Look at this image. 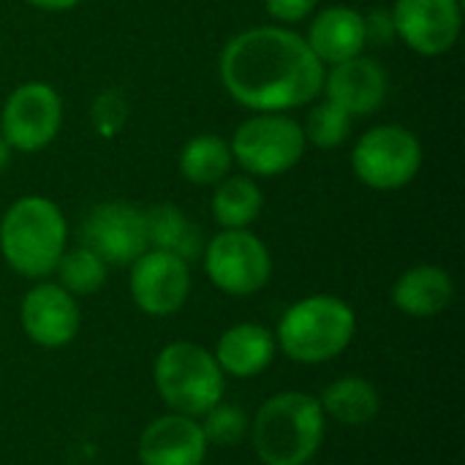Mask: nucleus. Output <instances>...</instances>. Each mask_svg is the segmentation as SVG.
Returning <instances> with one entry per match:
<instances>
[{
    "label": "nucleus",
    "mask_w": 465,
    "mask_h": 465,
    "mask_svg": "<svg viewBox=\"0 0 465 465\" xmlns=\"http://www.w3.org/2000/svg\"><path fill=\"white\" fill-rule=\"evenodd\" d=\"M305 41L324 65L351 60L362 54V49L368 46L365 16L349 5H330L313 16Z\"/></svg>",
    "instance_id": "16"
},
{
    "label": "nucleus",
    "mask_w": 465,
    "mask_h": 465,
    "mask_svg": "<svg viewBox=\"0 0 465 465\" xmlns=\"http://www.w3.org/2000/svg\"><path fill=\"white\" fill-rule=\"evenodd\" d=\"M455 300V281L436 264H417L406 270L392 286V305L411 319H433Z\"/></svg>",
    "instance_id": "18"
},
{
    "label": "nucleus",
    "mask_w": 465,
    "mask_h": 465,
    "mask_svg": "<svg viewBox=\"0 0 465 465\" xmlns=\"http://www.w3.org/2000/svg\"><path fill=\"white\" fill-rule=\"evenodd\" d=\"M19 324L25 335L41 349L68 346L82 324L76 297L60 283H35L19 305Z\"/></svg>",
    "instance_id": "13"
},
{
    "label": "nucleus",
    "mask_w": 465,
    "mask_h": 465,
    "mask_svg": "<svg viewBox=\"0 0 465 465\" xmlns=\"http://www.w3.org/2000/svg\"><path fill=\"white\" fill-rule=\"evenodd\" d=\"M351 114L346 109H341L338 104L332 101H319L311 112H308V120L302 125V134H305V142L316 144L319 150H332V147H341L349 134H351Z\"/></svg>",
    "instance_id": "24"
},
{
    "label": "nucleus",
    "mask_w": 465,
    "mask_h": 465,
    "mask_svg": "<svg viewBox=\"0 0 465 465\" xmlns=\"http://www.w3.org/2000/svg\"><path fill=\"white\" fill-rule=\"evenodd\" d=\"M68 240L63 210L46 196L16 199L0 221V253L5 264L30 281L54 272Z\"/></svg>",
    "instance_id": "2"
},
{
    "label": "nucleus",
    "mask_w": 465,
    "mask_h": 465,
    "mask_svg": "<svg viewBox=\"0 0 465 465\" xmlns=\"http://www.w3.org/2000/svg\"><path fill=\"white\" fill-rule=\"evenodd\" d=\"M63 101L46 82H25L11 90L0 112V136L19 153L44 150L60 131Z\"/></svg>",
    "instance_id": "9"
},
{
    "label": "nucleus",
    "mask_w": 465,
    "mask_h": 465,
    "mask_svg": "<svg viewBox=\"0 0 465 465\" xmlns=\"http://www.w3.org/2000/svg\"><path fill=\"white\" fill-rule=\"evenodd\" d=\"M202 433L207 439V444H218V447H234L245 439L248 433V417L242 414V409L232 406V403H218L204 414L202 422Z\"/></svg>",
    "instance_id": "25"
},
{
    "label": "nucleus",
    "mask_w": 465,
    "mask_h": 465,
    "mask_svg": "<svg viewBox=\"0 0 465 465\" xmlns=\"http://www.w3.org/2000/svg\"><path fill=\"white\" fill-rule=\"evenodd\" d=\"M153 381L174 414L193 420L218 406L226 392V376L213 351L191 341H174L161 349L153 365Z\"/></svg>",
    "instance_id": "5"
},
{
    "label": "nucleus",
    "mask_w": 465,
    "mask_h": 465,
    "mask_svg": "<svg viewBox=\"0 0 465 465\" xmlns=\"http://www.w3.org/2000/svg\"><path fill=\"white\" fill-rule=\"evenodd\" d=\"M324 417H332L341 425H368L376 420L379 409H381V398L379 390L362 379V376H343L335 384H330L324 390V395L319 398Z\"/></svg>",
    "instance_id": "20"
},
{
    "label": "nucleus",
    "mask_w": 465,
    "mask_h": 465,
    "mask_svg": "<svg viewBox=\"0 0 465 465\" xmlns=\"http://www.w3.org/2000/svg\"><path fill=\"white\" fill-rule=\"evenodd\" d=\"M232 158L253 177H281L305 155V134L286 112H256L234 131Z\"/></svg>",
    "instance_id": "6"
},
{
    "label": "nucleus",
    "mask_w": 465,
    "mask_h": 465,
    "mask_svg": "<svg viewBox=\"0 0 465 465\" xmlns=\"http://www.w3.org/2000/svg\"><path fill=\"white\" fill-rule=\"evenodd\" d=\"M128 117V101L120 90H104L95 104H93V125L98 128V134L104 136H114L123 131Z\"/></svg>",
    "instance_id": "26"
},
{
    "label": "nucleus",
    "mask_w": 465,
    "mask_h": 465,
    "mask_svg": "<svg viewBox=\"0 0 465 465\" xmlns=\"http://www.w3.org/2000/svg\"><path fill=\"white\" fill-rule=\"evenodd\" d=\"M365 16V41L368 44H379V46H387L392 38H395V22H392V11H371V14H362Z\"/></svg>",
    "instance_id": "27"
},
{
    "label": "nucleus",
    "mask_w": 465,
    "mask_h": 465,
    "mask_svg": "<svg viewBox=\"0 0 465 465\" xmlns=\"http://www.w3.org/2000/svg\"><path fill=\"white\" fill-rule=\"evenodd\" d=\"M387 87H390L387 71L373 57L357 54L324 71L322 93L327 95V101L338 104L351 117H365L384 104Z\"/></svg>",
    "instance_id": "15"
},
{
    "label": "nucleus",
    "mask_w": 465,
    "mask_h": 465,
    "mask_svg": "<svg viewBox=\"0 0 465 465\" xmlns=\"http://www.w3.org/2000/svg\"><path fill=\"white\" fill-rule=\"evenodd\" d=\"M357 335L354 308L332 294L294 302L278 322V349L300 365H324L343 354Z\"/></svg>",
    "instance_id": "4"
},
{
    "label": "nucleus",
    "mask_w": 465,
    "mask_h": 465,
    "mask_svg": "<svg viewBox=\"0 0 465 465\" xmlns=\"http://www.w3.org/2000/svg\"><path fill=\"white\" fill-rule=\"evenodd\" d=\"M25 3L33 8H41V11H68V8L79 5L82 0H25Z\"/></svg>",
    "instance_id": "29"
},
{
    "label": "nucleus",
    "mask_w": 465,
    "mask_h": 465,
    "mask_svg": "<svg viewBox=\"0 0 465 465\" xmlns=\"http://www.w3.org/2000/svg\"><path fill=\"white\" fill-rule=\"evenodd\" d=\"M54 272H57V283L68 294L90 297V294L104 289V283L109 278V264L98 253H93L90 248L79 245L74 251H63Z\"/></svg>",
    "instance_id": "23"
},
{
    "label": "nucleus",
    "mask_w": 465,
    "mask_h": 465,
    "mask_svg": "<svg viewBox=\"0 0 465 465\" xmlns=\"http://www.w3.org/2000/svg\"><path fill=\"white\" fill-rule=\"evenodd\" d=\"M204 270L215 289L232 297H251L272 278L270 248L248 229H223L204 248Z\"/></svg>",
    "instance_id": "8"
},
{
    "label": "nucleus",
    "mask_w": 465,
    "mask_h": 465,
    "mask_svg": "<svg viewBox=\"0 0 465 465\" xmlns=\"http://www.w3.org/2000/svg\"><path fill=\"white\" fill-rule=\"evenodd\" d=\"M327 417L319 398L281 392L262 403L251 422V441L264 465H305L322 447Z\"/></svg>",
    "instance_id": "3"
},
{
    "label": "nucleus",
    "mask_w": 465,
    "mask_h": 465,
    "mask_svg": "<svg viewBox=\"0 0 465 465\" xmlns=\"http://www.w3.org/2000/svg\"><path fill=\"white\" fill-rule=\"evenodd\" d=\"M275 351H278L275 332H270L264 324L242 322V324L229 327L218 338L213 357H215L218 368L223 371V376L253 379L272 365Z\"/></svg>",
    "instance_id": "17"
},
{
    "label": "nucleus",
    "mask_w": 465,
    "mask_h": 465,
    "mask_svg": "<svg viewBox=\"0 0 465 465\" xmlns=\"http://www.w3.org/2000/svg\"><path fill=\"white\" fill-rule=\"evenodd\" d=\"M232 147L218 134H199L180 150V174L193 185H218L232 169Z\"/></svg>",
    "instance_id": "22"
},
{
    "label": "nucleus",
    "mask_w": 465,
    "mask_h": 465,
    "mask_svg": "<svg viewBox=\"0 0 465 465\" xmlns=\"http://www.w3.org/2000/svg\"><path fill=\"white\" fill-rule=\"evenodd\" d=\"M351 169L373 191H398L422 169V144L403 125H376L351 150Z\"/></svg>",
    "instance_id": "7"
},
{
    "label": "nucleus",
    "mask_w": 465,
    "mask_h": 465,
    "mask_svg": "<svg viewBox=\"0 0 465 465\" xmlns=\"http://www.w3.org/2000/svg\"><path fill=\"white\" fill-rule=\"evenodd\" d=\"M128 289L134 305L147 316H172L177 313L191 294V270L174 253L147 248L128 275Z\"/></svg>",
    "instance_id": "11"
},
{
    "label": "nucleus",
    "mask_w": 465,
    "mask_h": 465,
    "mask_svg": "<svg viewBox=\"0 0 465 465\" xmlns=\"http://www.w3.org/2000/svg\"><path fill=\"white\" fill-rule=\"evenodd\" d=\"M207 447L202 425L193 417L172 411L142 430L136 455L142 465H204Z\"/></svg>",
    "instance_id": "14"
},
{
    "label": "nucleus",
    "mask_w": 465,
    "mask_h": 465,
    "mask_svg": "<svg viewBox=\"0 0 465 465\" xmlns=\"http://www.w3.org/2000/svg\"><path fill=\"white\" fill-rule=\"evenodd\" d=\"M395 35L417 54L436 57L450 52L463 27L460 0H395Z\"/></svg>",
    "instance_id": "12"
},
{
    "label": "nucleus",
    "mask_w": 465,
    "mask_h": 465,
    "mask_svg": "<svg viewBox=\"0 0 465 465\" xmlns=\"http://www.w3.org/2000/svg\"><path fill=\"white\" fill-rule=\"evenodd\" d=\"M11 163V144L0 136V172Z\"/></svg>",
    "instance_id": "30"
},
{
    "label": "nucleus",
    "mask_w": 465,
    "mask_h": 465,
    "mask_svg": "<svg viewBox=\"0 0 465 465\" xmlns=\"http://www.w3.org/2000/svg\"><path fill=\"white\" fill-rule=\"evenodd\" d=\"M226 93L253 112H286L311 104L324 84V63L289 27L264 25L237 33L221 52Z\"/></svg>",
    "instance_id": "1"
},
{
    "label": "nucleus",
    "mask_w": 465,
    "mask_h": 465,
    "mask_svg": "<svg viewBox=\"0 0 465 465\" xmlns=\"http://www.w3.org/2000/svg\"><path fill=\"white\" fill-rule=\"evenodd\" d=\"M319 0H264L267 11L278 22H302L313 14Z\"/></svg>",
    "instance_id": "28"
},
{
    "label": "nucleus",
    "mask_w": 465,
    "mask_h": 465,
    "mask_svg": "<svg viewBox=\"0 0 465 465\" xmlns=\"http://www.w3.org/2000/svg\"><path fill=\"white\" fill-rule=\"evenodd\" d=\"M264 207L262 188L251 174H226L213 193V218L223 229H248Z\"/></svg>",
    "instance_id": "21"
},
{
    "label": "nucleus",
    "mask_w": 465,
    "mask_h": 465,
    "mask_svg": "<svg viewBox=\"0 0 465 465\" xmlns=\"http://www.w3.org/2000/svg\"><path fill=\"white\" fill-rule=\"evenodd\" d=\"M82 245L106 264L131 267L150 248L144 210L128 202H104L93 207L82 223Z\"/></svg>",
    "instance_id": "10"
},
{
    "label": "nucleus",
    "mask_w": 465,
    "mask_h": 465,
    "mask_svg": "<svg viewBox=\"0 0 465 465\" xmlns=\"http://www.w3.org/2000/svg\"><path fill=\"white\" fill-rule=\"evenodd\" d=\"M144 229L150 248L174 253L183 262H193L204 251L196 223L174 204H155L144 210Z\"/></svg>",
    "instance_id": "19"
}]
</instances>
